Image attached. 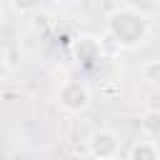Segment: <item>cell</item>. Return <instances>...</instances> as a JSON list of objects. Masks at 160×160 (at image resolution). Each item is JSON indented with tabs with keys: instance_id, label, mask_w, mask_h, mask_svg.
I'll return each instance as SVG.
<instances>
[{
	"instance_id": "13",
	"label": "cell",
	"mask_w": 160,
	"mask_h": 160,
	"mask_svg": "<svg viewBox=\"0 0 160 160\" xmlns=\"http://www.w3.org/2000/svg\"><path fill=\"white\" fill-rule=\"evenodd\" d=\"M58 2H60V0H58ZM62 2H68V0H62Z\"/></svg>"
},
{
	"instance_id": "12",
	"label": "cell",
	"mask_w": 160,
	"mask_h": 160,
	"mask_svg": "<svg viewBox=\"0 0 160 160\" xmlns=\"http://www.w3.org/2000/svg\"><path fill=\"white\" fill-rule=\"evenodd\" d=\"M2 22H5V15H2V10H0V28H2Z\"/></svg>"
},
{
	"instance_id": "6",
	"label": "cell",
	"mask_w": 160,
	"mask_h": 160,
	"mask_svg": "<svg viewBox=\"0 0 160 160\" xmlns=\"http://www.w3.org/2000/svg\"><path fill=\"white\" fill-rule=\"evenodd\" d=\"M140 130L148 135V138H155L160 132V112L158 110H145L140 115Z\"/></svg>"
},
{
	"instance_id": "2",
	"label": "cell",
	"mask_w": 160,
	"mask_h": 160,
	"mask_svg": "<svg viewBox=\"0 0 160 160\" xmlns=\"http://www.w3.org/2000/svg\"><path fill=\"white\" fill-rule=\"evenodd\" d=\"M58 100H60L62 110H68V112H82L90 105V90L80 80H68V82L60 85Z\"/></svg>"
},
{
	"instance_id": "1",
	"label": "cell",
	"mask_w": 160,
	"mask_h": 160,
	"mask_svg": "<svg viewBox=\"0 0 160 160\" xmlns=\"http://www.w3.org/2000/svg\"><path fill=\"white\" fill-rule=\"evenodd\" d=\"M108 30L115 35V40L122 45V48H135L138 42L145 40L148 35V22L140 12L130 10V8H122L118 12L110 15V22H108Z\"/></svg>"
},
{
	"instance_id": "3",
	"label": "cell",
	"mask_w": 160,
	"mask_h": 160,
	"mask_svg": "<svg viewBox=\"0 0 160 160\" xmlns=\"http://www.w3.org/2000/svg\"><path fill=\"white\" fill-rule=\"evenodd\" d=\"M88 152L95 160H115L120 152V140L112 130H95L88 140Z\"/></svg>"
},
{
	"instance_id": "11",
	"label": "cell",
	"mask_w": 160,
	"mask_h": 160,
	"mask_svg": "<svg viewBox=\"0 0 160 160\" xmlns=\"http://www.w3.org/2000/svg\"><path fill=\"white\" fill-rule=\"evenodd\" d=\"M8 72H10V70H8V68H5V62L0 60V80H5V75H8Z\"/></svg>"
},
{
	"instance_id": "4",
	"label": "cell",
	"mask_w": 160,
	"mask_h": 160,
	"mask_svg": "<svg viewBox=\"0 0 160 160\" xmlns=\"http://www.w3.org/2000/svg\"><path fill=\"white\" fill-rule=\"evenodd\" d=\"M130 160H160L158 158V145L152 140H140L130 150Z\"/></svg>"
},
{
	"instance_id": "8",
	"label": "cell",
	"mask_w": 160,
	"mask_h": 160,
	"mask_svg": "<svg viewBox=\"0 0 160 160\" xmlns=\"http://www.w3.org/2000/svg\"><path fill=\"white\" fill-rule=\"evenodd\" d=\"M140 72H142V78H145L148 82H158V80H160V62H158V60H150V62H145V65L140 68Z\"/></svg>"
},
{
	"instance_id": "5",
	"label": "cell",
	"mask_w": 160,
	"mask_h": 160,
	"mask_svg": "<svg viewBox=\"0 0 160 160\" xmlns=\"http://www.w3.org/2000/svg\"><path fill=\"white\" fill-rule=\"evenodd\" d=\"M98 50H100V55H108V58H115V55H120V50H122V45L115 40V35L110 32V30H105L100 38H98Z\"/></svg>"
},
{
	"instance_id": "7",
	"label": "cell",
	"mask_w": 160,
	"mask_h": 160,
	"mask_svg": "<svg viewBox=\"0 0 160 160\" xmlns=\"http://www.w3.org/2000/svg\"><path fill=\"white\" fill-rule=\"evenodd\" d=\"M0 60L5 62V68H8V70H18V68H20V62H22V52H20L18 48H8V50H5V55H2Z\"/></svg>"
},
{
	"instance_id": "10",
	"label": "cell",
	"mask_w": 160,
	"mask_h": 160,
	"mask_svg": "<svg viewBox=\"0 0 160 160\" xmlns=\"http://www.w3.org/2000/svg\"><path fill=\"white\" fill-rule=\"evenodd\" d=\"M50 22H52V20H50V15H48V12H35V15H32V20H30V25H32V30H35V32H45V30L50 28Z\"/></svg>"
},
{
	"instance_id": "9",
	"label": "cell",
	"mask_w": 160,
	"mask_h": 160,
	"mask_svg": "<svg viewBox=\"0 0 160 160\" xmlns=\"http://www.w3.org/2000/svg\"><path fill=\"white\" fill-rule=\"evenodd\" d=\"M10 8H12L18 15H28V12H35L38 0H10Z\"/></svg>"
}]
</instances>
